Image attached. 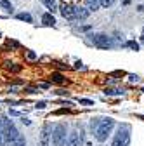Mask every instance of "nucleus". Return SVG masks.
<instances>
[{
  "mask_svg": "<svg viewBox=\"0 0 144 146\" xmlns=\"http://www.w3.org/2000/svg\"><path fill=\"white\" fill-rule=\"evenodd\" d=\"M141 42L144 44V30H142V35H141Z\"/></svg>",
  "mask_w": 144,
  "mask_h": 146,
  "instance_id": "obj_28",
  "label": "nucleus"
},
{
  "mask_svg": "<svg viewBox=\"0 0 144 146\" xmlns=\"http://www.w3.org/2000/svg\"><path fill=\"white\" fill-rule=\"evenodd\" d=\"M50 80H52L54 84H64V82H66V78L61 75V73H52V75H50Z\"/></svg>",
  "mask_w": 144,
  "mask_h": 146,
  "instance_id": "obj_13",
  "label": "nucleus"
},
{
  "mask_svg": "<svg viewBox=\"0 0 144 146\" xmlns=\"http://www.w3.org/2000/svg\"><path fill=\"white\" fill-rule=\"evenodd\" d=\"M89 14H90V11H89L87 7H75V17H77V19L83 21V19L89 17Z\"/></svg>",
  "mask_w": 144,
  "mask_h": 146,
  "instance_id": "obj_8",
  "label": "nucleus"
},
{
  "mask_svg": "<svg viewBox=\"0 0 144 146\" xmlns=\"http://www.w3.org/2000/svg\"><path fill=\"white\" fill-rule=\"evenodd\" d=\"M82 143V137L78 136V132H71L69 137L66 139V146H80Z\"/></svg>",
  "mask_w": 144,
  "mask_h": 146,
  "instance_id": "obj_9",
  "label": "nucleus"
},
{
  "mask_svg": "<svg viewBox=\"0 0 144 146\" xmlns=\"http://www.w3.org/2000/svg\"><path fill=\"white\" fill-rule=\"evenodd\" d=\"M137 11H139V12H144V5H139V7H137Z\"/></svg>",
  "mask_w": 144,
  "mask_h": 146,
  "instance_id": "obj_27",
  "label": "nucleus"
},
{
  "mask_svg": "<svg viewBox=\"0 0 144 146\" xmlns=\"http://www.w3.org/2000/svg\"><path fill=\"white\" fill-rule=\"evenodd\" d=\"M78 103H80V104H89V106L94 104V101H92V99H78Z\"/></svg>",
  "mask_w": 144,
  "mask_h": 146,
  "instance_id": "obj_22",
  "label": "nucleus"
},
{
  "mask_svg": "<svg viewBox=\"0 0 144 146\" xmlns=\"http://www.w3.org/2000/svg\"><path fill=\"white\" fill-rule=\"evenodd\" d=\"M66 125L64 123H57L52 131V146H66Z\"/></svg>",
  "mask_w": 144,
  "mask_h": 146,
  "instance_id": "obj_4",
  "label": "nucleus"
},
{
  "mask_svg": "<svg viewBox=\"0 0 144 146\" xmlns=\"http://www.w3.org/2000/svg\"><path fill=\"white\" fill-rule=\"evenodd\" d=\"M106 94L115 96V94H122V90H115V89H106Z\"/></svg>",
  "mask_w": 144,
  "mask_h": 146,
  "instance_id": "obj_21",
  "label": "nucleus"
},
{
  "mask_svg": "<svg viewBox=\"0 0 144 146\" xmlns=\"http://www.w3.org/2000/svg\"><path fill=\"white\" fill-rule=\"evenodd\" d=\"M113 2H115V0H99V4H101V7H111L113 5Z\"/></svg>",
  "mask_w": 144,
  "mask_h": 146,
  "instance_id": "obj_18",
  "label": "nucleus"
},
{
  "mask_svg": "<svg viewBox=\"0 0 144 146\" xmlns=\"http://www.w3.org/2000/svg\"><path fill=\"white\" fill-rule=\"evenodd\" d=\"M85 7L92 12V11H97L101 7V4H99V0H85Z\"/></svg>",
  "mask_w": 144,
  "mask_h": 146,
  "instance_id": "obj_11",
  "label": "nucleus"
},
{
  "mask_svg": "<svg viewBox=\"0 0 144 146\" xmlns=\"http://www.w3.org/2000/svg\"><path fill=\"white\" fill-rule=\"evenodd\" d=\"M127 47H130L132 50H139V44H137V42H134V40L127 42Z\"/></svg>",
  "mask_w": 144,
  "mask_h": 146,
  "instance_id": "obj_19",
  "label": "nucleus"
},
{
  "mask_svg": "<svg viewBox=\"0 0 144 146\" xmlns=\"http://www.w3.org/2000/svg\"><path fill=\"white\" fill-rule=\"evenodd\" d=\"M50 123H45L44 129H42V134H40V146H49V137H50Z\"/></svg>",
  "mask_w": 144,
  "mask_h": 146,
  "instance_id": "obj_7",
  "label": "nucleus"
},
{
  "mask_svg": "<svg viewBox=\"0 0 144 146\" xmlns=\"http://www.w3.org/2000/svg\"><path fill=\"white\" fill-rule=\"evenodd\" d=\"M17 19L19 21H26V23H31L33 19H31V16L28 14V12H21V14H17Z\"/></svg>",
  "mask_w": 144,
  "mask_h": 146,
  "instance_id": "obj_16",
  "label": "nucleus"
},
{
  "mask_svg": "<svg viewBox=\"0 0 144 146\" xmlns=\"http://www.w3.org/2000/svg\"><path fill=\"white\" fill-rule=\"evenodd\" d=\"M92 42H94V45L96 47H99V49H111V38L108 35H104V33H97V35H92Z\"/></svg>",
  "mask_w": 144,
  "mask_h": 146,
  "instance_id": "obj_5",
  "label": "nucleus"
},
{
  "mask_svg": "<svg viewBox=\"0 0 144 146\" xmlns=\"http://www.w3.org/2000/svg\"><path fill=\"white\" fill-rule=\"evenodd\" d=\"M0 146H7V143H5V139H4L2 134H0Z\"/></svg>",
  "mask_w": 144,
  "mask_h": 146,
  "instance_id": "obj_25",
  "label": "nucleus"
},
{
  "mask_svg": "<svg viewBox=\"0 0 144 146\" xmlns=\"http://www.w3.org/2000/svg\"><path fill=\"white\" fill-rule=\"evenodd\" d=\"M45 106H47V104H45L44 101H40V103H37V108H40V110H44Z\"/></svg>",
  "mask_w": 144,
  "mask_h": 146,
  "instance_id": "obj_26",
  "label": "nucleus"
},
{
  "mask_svg": "<svg viewBox=\"0 0 144 146\" xmlns=\"http://www.w3.org/2000/svg\"><path fill=\"white\" fill-rule=\"evenodd\" d=\"M24 92H26V94H37L38 90H37V89H24Z\"/></svg>",
  "mask_w": 144,
  "mask_h": 146,
  "instance_id": "obj_23",
  "label": "nucleus"
},
{
  "mask_svg": "<svg viewBox=\"0 0 144 146\" xmlns=\"http://www.w3.org/2000/svg\"><path fill=\"white\" fill-rule=\"evenodd\" d=\"M61 11V16L66 17V19H75V5H71V4H63L59 7Z\"/></svg>",
  "mask_w": 144,
  "mask_h": 146,
  "instance_id": "obj_6",
  "label": "nucleus"
},
{
  "mask_svg": "<svg viewBox=\"0 0 144 146\" xmlns=\"http://www.w3.org/2000/svg\"><path fill=\"white\" fill-rule=\"evenodd\" d=\"M111 146H130V127L127 123L118 127V132L115 134Z\"/></svg>",
  "mask_w": 144,
  "mask_h": 146,
  "instance_id": "obj_3",
  "label": "nucleus"
},
{
  "mask_svg": "<svg viewBox=\"0 0 144 146\" xmlns=\"http://www.w3.org/2000/svg\"><path fill=\"white\" fill-rule=\"evenodd\" d=\"M7 146H26V139H24V136H17L14 141H11V143H7Z\"/></svg>",
  "mask_w": 144,
  "mask_h": 146,
  "instance_id": "obj_12",
  "label": "nucleus"
},
{
  "mask_svg": "<svg viewBox=\"0 0 144 146\" xmlns=\"http://www.w3.org/2000/svg\"><path fill=\"white\" fill-rule=\"evenodd\" d=\"M42 23H44L45 26H54V25H56V19H54L52 12H45V14L42 16Z\"/></svg>",
  "mask_w": 144,
  "mask_h": 146,
  "instance_id": "obj_10",
  "label": "nucleus"
},
{
  "mask_svg": "<svg viewBox=\"0 0 144 146\" xmlns=\"http://www.w3.org/2000/svg\"><path fill=\"white\" fill-rule=\"evenodd\" d=\"M0 7H2L5 12H12L14 11V7H12V4L9 2V0H0Z\"/></svg>",
  "mask_w": 144,
  "mask_h": 146,
  "instance_id": "obj_15",
  "label": "nucleus"
},
{
  "mask_svg": "<svg viewBox=\"0 0 144 146\" xmlns=\"http://www.w3.org/2000/svg\"><path fill=\"white\" fill-rule=\"evenodd\" d=\"M26 58H28L30 61H35V59H37V54H35L33 50H28V52H26Z\"/></svg>",
  "mask_w": 144,
  "mask_h": 146,
  "instance_id": "obj_20",
  "label": "nucleus"
},
{
  "mask_svg": "<svg viewBox=\"0 0 144 146\" xmlns=\"http://www.w3.org/2000/svg\"><path fill=\"white\" fill-rule=\"evenodd\" d=\"M115 127V120L113 118H104L97 123V129H96V139L99 143H104L108 139V136L111 134V129Z\"/></svg>",
  "mask_w": 144,
  "mask_h": 146,
  "instance_id": "obj_2",
  "label": "nucleus"
},
{
  "mask_svg": "<svg viewBox=\"0 0 144 146\" xmlns=\"http://www.w3.org/2000/svg\"><path fill=\"white\" fill-rule=\"evenodd\" d=\"M42 4L50 11V12H54V11H56L57 9V5H56V0H42Z\"/></svg>",
  "mask_w": 144,
  "mask_h": 146,
  "instance_id": "obj_14",
  "label": "nucleus"
},
{
  "mask_svg": "<svg viewBox=\"0 0 144 146\" xmlns=\"http://www.w3.org/2000/svg\"><path fill=\"white\" fill-rule=\"evenodd\" d=\"M5 68L7 70H11V71H14V73H17V71H21V66H17V64H14V63H5Z\"/></svg>",
  "mask_w": 144,
  "mask_h": 146,
  "instance_id": "obj_17",
  "label": "nucleus"
},
{
  "mask_svg": "<svg viewBox=\"0 0 144 146\" xmlns=\"http://www.w3.org/2000/svg\"><path fill=\"white\" fill-rule=\"evenodd\" d=\"M57 96H68V90H56Z\"/></svg>",
  "mask_w": 144,
  "mask_h": 146,
  "instance_id": "obj_24",
  "label": "nucleus"
},
{
  "mask_svg": "<svg viewBox=\"0 0 144 146\" xmlns=\"http://www.w3.org/2000/svg\"><path fill=\"white\" fill-rule=\"evenodd\" d=\"M0 134L4 136L5 143L14 141L17 136H19V131L16 129V125L12 120H9L7 117H0Z\"/></svg>",
  "mask_w": 144,
  "mask_h": 146,
  "instance_id": "obj_1",
  "label": "nucleus"
}]
</instances>
